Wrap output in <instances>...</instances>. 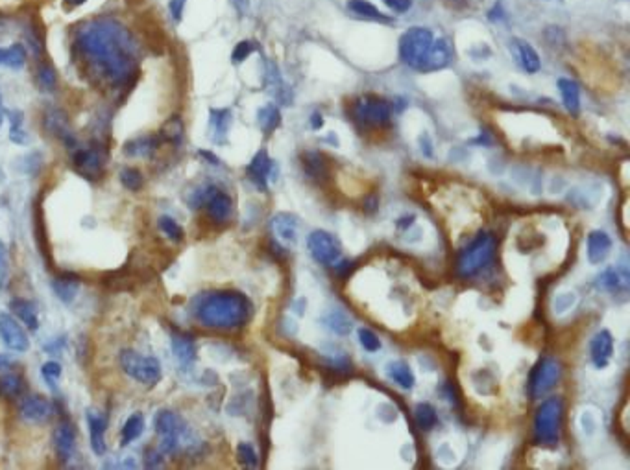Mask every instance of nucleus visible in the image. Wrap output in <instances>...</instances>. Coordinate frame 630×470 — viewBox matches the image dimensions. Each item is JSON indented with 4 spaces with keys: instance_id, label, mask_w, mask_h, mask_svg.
<instances>
[{
    "instance_id": "obj_1",
    "label": "nucleus",
    "mask_w": 630,
    "mask_h": 470,
    "mask_svg": "<svg viewBox=\"0 0 630 470\" xmlns=\"http://www.w3.org/2000/svg\"><path fill=\"white\" fill-rule=\"evenodd\" d=\"M80 58L95 76L109 85H124L137 69V45L132 34L115 21H95L76 37Z\"/></svg>"
},
{
    "instance_id": "obj_2",
    "label": "nucleus",
    "mask_w": 630,
    "mask_h": 470,
    "mask_svg": "<svg viewBox=\"0 0 630 470\" xmlns=\"http://www.w3.org/2000/svg\"><path fill=\"white\" fill-rule=\"evenodd\" d=\"M194 314L204 327L235 328L250 316V303L242 293L237 292L207 293L200 297Z\"/></svg>"
},
{
    "instance_id": "obj_3",
    "label": "nucleus",
    "mask_w": 630,
    "mask_h": 470,
    "mask_svg": "<svg viewBox=\"0 0 630 470\" xmlns=\"http://www.w3.org/2000/svg\"><path fill=\"white\" fill-rule=\"evenodd\" d=\"M495 255V238L490 232H480L479 236L460 253L458 258V273L460 277H475L482 269H487Z\"/></svg>"
},
{
    "instance_id": "obj_4",
    "label": "nucleus",
    "mask_w": 630,
    "mask_h": 470,
    "mask_svg": "<svg viewBox=\"0 0 630 470\" xmlns=\"http://www.w3.org/2000/svg\"><path fill=\"white\" fill-rule=\"evenodd\" d=\"M560 419H562V400L547 399L536 411L535 439L538 445L555 447L560 437Z\"/></svg>"
},
{
    "instance_id": "obj_5",
    "label": "nucleus",
    "mask_w": 630,
    "mask_h": 470,
    "mask_svg": "<svg viewBox=\"0 0 630 470\" xmlns=\"http://www.w3.org/2000/svg\"><path fill=\"white\" fill-rule=\"evenodd\" d=\"M120 367L130 378L141 382L144 386H156L161 380V363L154 356H143L139 352L126 349L119 356Z\"/></svg>"
},
{
    "instance_id": "obj_6",
    "label": "nucleus",
    "mask_w": 630,
    "mask_h": 470,
    "mask_svg": "<svg viewBox=\"0 0 630 470\" xmlns=\"http://www.w3.org/2000/svg\"><path fill=\"white\" fill-rule=\"evenodd\" d=\"M154 428L156 434L161 437V445H159V452L174 454L181 445H185L189 430L183 424L180 417L168 410H161L154 419Z\"/></svg>"
},
{
    "instance_id": "obj_7",
    "label": "nucleus",
    "mask_w": 630,
    "mask_h": 470,
    "mask_svg": "<svg viewBox=\"0 0 630 470\" xmlns=\"http://www.w3.org/2000/svg\"><path fill=\"white\" fill-rule=\"evenodd\" d=\"M432 41H434V36H432L431 30L420 28V26L410 28L399 39V58H401L403 63H407L408 66L420 71L421 63L425 60Z\"/></svg>"
},
{
    "instance_id": "obj_8",
    "label": "nucleus",
    "mask_w": 630,
    "mask_h": 470,
    "mask_svg": "<svg viewBox=\"0 0 630 470\" xmlns=\"http://www.w3.org/2000/svg\"><path fill=\"white\" fill-rule=\"evenodd\" d=\"M560 373H562L560 363L555 358L547 356L540 360L535 371H533V375H530V382H528L530 397L533 399H541L544 395L549 393L552 387L557 386Z\"/></svg>"
},
{
    "instance_id": "obj_9",
    "label": "nucleus",
    "mask_w": 630,
    "mask_h": 470,
    "mask_svg": "<svg viewBox=\"0 0 630 470\" xmlns=\"http://www.w3.org/2000/svg\"><path fill=\"white\" fill-rule=\"evenodd\" d=\"M307 249L316 262L324 266H335L340 258V245L325 231L311 232L307 238Z\"/></svg>"
},
{
    "instance_id": "obj_10",
    "label": "nucleus",
    "mask_w": 630,
    "mask_h": 470,
    "mask_svg": "<svg viewBox=\"0 0 630 470\" xmlns=\"http://www.w3.org/2000/svg\"><path fill=\"white\" fill-rule=\"evenodd\" d=\"M355 116H357V120L362 122V124L384 125L390 122L392 111L390 106L384 100L366 96V98H360V100L355 103Z\"/></svg>"
},
{
    "instance_id": "obj_11",
    "label": "nucleus",
    "mask_w": 630,
    "mask_h": 470,
    "mask_svg": "<svg viewBox=\"0 0 630 470\" xmlns=\"http://www.w3.org/2000/svg\"><path fill=\"white\" fill-rule=\"evenodd\" d=\"M0 338L4 345L13 352H24L30 347V339L24 332V328L10 314H0Z\"/></svg>"
},
{
    "instance_id": "obj_12",
    "label": "nucleus",
    "mask_w": 630,
    "mask_h": 470,
    "mask_svg": "<svg viewBox=\"0 0 630 470\" xmlns=\"http://www.w3.org/2000/svg\"><path fill=\"white\" fill-rule=\"evenodd\" d=\"M72 162L80 175L85 179L98 177L104 170V153L100 148H80L72 155Z\"/></svg>"
},
{
    "instance_id": "obj_13",
    "label": "nucleus",
    "mask_w": 630,
    "mask_h": 470,
    "mask_svg": "<svg viewBox=\"0 0 630 470\" xmlns=\"http://www.w3.org/2000/svg\"><path fill=\"white\" fill-rule=\"evenodd\" d=\"M451 60H453V47H451V42L445 37L434 39L431 48H429V52H427L425 60L421 63L420 72L442 71V69L450 65Z\"/></svg>"
},
{
    "instance_id": "obj_14",
    "label": "nucleus",
    "mask_w": 630,
    "mask_h": 470,
    "mask_svg": "<svg viewBox=\"0 0 630 470\" xmlns=\"http://www.w3.org/2000/svg\"><path fill=\"white\" fill-rule=\"evenodd\" d=\"M614 356V338L608 330H599L590 341V358L597 369H605Z\"/></svg>"
},
{
    "instance_id": "obj_15",
    "label": "nucleus",
    "mask_w": 630,
    "mask_h": 470,
    "mask_svg": "<svg viewBox=\"0 0 630 470\" xmlns=\"http://www.w3.org/2000/svg\"><path fill=\"white\" fill-rule=\"evenodd\" d=\"M272 231L285 245H296L300 238V221L288 212H279L272 218Z\"/></svg>"
},
{
    "instance_id": "obj_16",
    "label": "nucleus",
    "mask_w": 630,
    "mask_h": 470,
    "mask_svg": "<svg viewBox=\"0 0 630 470\" xmlns=\"http://www.w3.org/2000/svg\"><path fill=\"white\" fill-rule=\"evenodd\" d=\"M612 253V238L605 231H592L588 234V245H586V255L592 266H599L607 260Z\"/></svg>"
},
{
    "instance_id": "obj_17",
    "label": "nucleus",
    "mask_w": 630,
    "mask_h": 470,
    "mask_svg": "<svg viewBox=\"0 0 630 470\" xmlns=\"http://www.w3.org/2000/svg\"><path fill=\"white\" fill-rule=\"evenodd\" d=\"M87 426H89L91 448L96 456L106 454V419L100 411L87 410Z\"/></svg>"
},
{
    "instance_id": "obj_18",
    "label": "nucleus",
    "mask_w": 630,
    "mask_h": 470,
    "mask_svg": "<svg viewBox=\"0 0 630 470\" xmlns=\"http://www.w3.org/2000/svg\"><path fill=\"white\" fill-rule=\"evenodd\" d=\"M205 205H207V210H209V216L218 223H222L231 216V210H233V203L229 199L228 194H224L215 186H209V194H207V199H205Z\"/></svg>"
},
{
    "instance_id": "obj_19",
    "label": "nucleus",
    "mask_w": 630,
    "mask_h": 470,
    "mask_svg": "<svg viewBox=\"0 0 630 470\" xmlns=\"http://www.w3.org/2000/svg\"><path fill=\"white\" fill-rule=\"evenodd\" d=\"M52 413V406L41 395H32L21 406V415L28 423H43Z\"/></svg>"
},
{
    "instance_id": "obj_20",
    "label": "nucleus",
    "mask_w": 630,
    "mask_h": 470,
    "mask_svg": "<svg viewBox=\"0 0 630 470\" xmlns=\"http://www.w3.org/2000/svg\"><path fill=\"white\" fill-rule=\"evenodd\" d=\"M272 172H274V162L270 161V157H268V153L264 149H261L253 157L252 162L248 164V175H250V179L261 190L266 188V183H268V177L272 175Z\"/></svg>"
},
{
    "instance_id": "obj_21",
    "label": "nucleus",
    "mask_w": 630,
    "mask_h": 470,
    "mask_svg": "<svg viewBox=\"0 0 630 470\" xmlns=\"http://www.w3.org/2000/svg\"><path fill=\"white\" fill-rule=\"evenodd\" d=\"M54 448L58 456H60L63 461L69 459L74 452V443H76V432L72 428L71 423H61L58 428L54 430Z\"/></svg>"
},
{
    "instance_id": "obj_22",
    "label": "nucleus",
    "mask_w": 630,
    "mask_h": 470,
    "mask_svg": "<svg viewBox=\"0 0 630 470\" xmlns=\"http://www.w3.org/2000/svg\"><path fill=\"white\" fill-rule=\"evenodd\" d=\"M170 343H172V352H174V358L181 365H191L194 362V358H196V345H194V341H192L191 336H187V334L181 332H174L172 334V338H170Z\"/></svg>"
},
{
    "instance_id": "obj_23",
    "label": "nucleus",
    "mask_w": 630,
    "mask_h": 470,
    "mask_svg": "<svg viewBox=\"0 0 630 470\" xmlns=\"http://www.w3.org/2000/svg\"><path fill=\"white\" fill-rule=\"evenodd\" d=\"M597 286L603 290H610V292H619V290H627L629 288V271L627 268H610L597 277Z\"/></svg>"
},
{
    "instance_id": "obj_24",
    "label": "nucleus",
    "mask_w": 630,
    "mask_h": 470,
    "mask_svg": "<svg viewBox=\"0 0 630 470\" xmlns=\"http://www.w3.org/2000/svg\"><path fill=\"white\" fill-rule=\"evenodd\" d=\"M386 376L390 378L394 384L401 387V389H412L416 384L415 373L408 367V363H405L403 360H396L386 365Z\"/></svg>"
},
{
    "instance_id": "obj_25",
    "label": "nucleus",
    "mask_w": 630,
    "mask_h": 470,
    "mask_svg": "<svg viewBox=\"0 0 630 470\" xmlns=\"http://www.w3.org/2000/svg\"><path fill=\"white\" fill-rule=\"evenodd\" d=\"M229 125H231V113H229V109H211L209 127L215 143H226Z\"/></svg>"
},
{
    "instance_id": "obj_26",
    "label": "nucleus",
    "mask_w": 630,
    "mask_h": 470,
    "mask_svg": "<svg viewBox=\"0 0 630 470\" xmlns=\"http://www.w3.org/2000/svg\"><path fill=\"white\" fill-rule=\"evenodd\" d=\"M559 89L565 109L571 114H579V111H581V89H579V85L568 79V77H560Z\"/></svg>"
},
{
    "instance_id": "obj_27",
    "label": "nucleus",
    "mask_w": 630,
    "mask_h": 470,
    "mask_svg": "<svg viewBox=\"0 0 630 470\" xmlns=\"http://www.w3.org/2000/svg\"><path fill=\"white\" fill-rule=\"evenodd\" d=\"M266 85L272 95L276 96L277 101L281 103H288L290 101V89L287 87V84L283 82L281 74L277 71V66L274 63H268V71H266Z\"/></svg>"
},
{
    "instance_id": "obj_28",
    "label": "nucleus",
    "mask_w": 630,
    "mask_h": 470,
    "mask_svg": "<svg viewBox=\"0 0 630 470\" xmlns=\"http://www.w3.org/2000/svg\"><path fill=\"white\" fill-rule=\"evenodd\" d=\"M514 42H516L514 45L516 47V55L517 60H520V65L523 66V71H527L528 74H535V72L540 71V55H538L535 48L530 47L528 42L520 41V39H516Z\"/></svg>"
},
{
    "instance_id": "obj_29",
    "label": "nucleus",
    "mask_w": 630,
    "mask_h": 470,
    "mask_svg": "<svg viewBox=\"0 0 630 470\" xmlns=\"http://www.w3.org/2000/svg\"><path fill=\"white\" fill-rule=\"evenodd\" d=\"M12 310L17 314V317L21 321L26 325V327L30 328V330H37L39 328V317H37L36 306L30 303V301H26V299H13L12 303H10Z\"/></svg>"
},
{
    "instance_id": "obj_30",
    "label": "nucleus",
    "mask_w": 630,
    "mask_h": 470,
    "mask_svg": "<svg viewBox=\"0 0 630 470\" xmlns=\"http://www.w3.org/2000/svg\"><path fill=\"white\" fill-rule=\"evenodd\" d=\"M26 63V50L23 45H12L8 48H0V66H8V69H23Z\"/></svg>"
},
{
    "instance_id": "obj_31",
    "label": "nucleus",
    "mask_w": 630,
    "mask_h": 470,
    "mask_svg": "<svg viewBox=\"0 0 630 470\" xmlns=\"http://www.w3.org/2000/svg\"><path fill=\"white\" fill-rule=\"evenodd\" d=\"M157 144L159 143L154 137L133 138V140L126 143V146H124V153L128 157H148V155L156 151Z\"/></svg>"
},
{
    "instance_id": "obj_32",
    "label": "nucleus",
    "mask_w": 630,
    "mask_h": 470,
    "mask_svg": "<svg viewBox=\"0 0 630 470\" xmlns=\"http://www.w3.org/2000/svg\"><path fill=\"white\" fill-rule=\"evenodd\" d=\"M52 288H54V293L58 295L60 301L72 303L74 297H76V293H78L80 280L74 279V277H61V279H56L52 282Z\"/></svg>"
},
{
    "instance_id": "obj_33",
    "label": "nucleus",
    "mask_w": 630,
    "mask_h": 470,
    "mask_svg": "<svg viewBox=\"0 0 630 470\" xmlns=\"http://www.w3.org/2000/svg\"><path fill=\"white\" fill-rule=\"evenodd\" d=\"M144 428H146L144 417L141 415V413H133V415L128 417V421L124 423V428H122V439H120V443L126 447V445H130L132 441L139 439V437L143 435Z\"/></svg>"
},
{
    "instance_id": "obj_34",
    "label": "nucleus",
    "mask_w": 630,
    "mask_h": 470,
    "mask_svg": "<svg viewBox=\"0 0 630 470\" xmlns=\"http://www.w3.org/2000/svg\"><path fill=\"white\" fill-rule=\"evenodd\" d=\"M257 122L259 127H261L264 133H272L277 125L281 124V113H279V109H277L276 106H272V103L270 106H264V108L259 109Z\"/></svg>"
},
{
    "instance_id": "obj_35",
    "label": "nucleus",
    "mask_w": 630,
    "mask_h": 470,
    "mask_svg": "<svg viewBox=\"0 0 630 470\" xmlns=\"http://www.w3.org/2000/svg\"><path fill=\"white\" fill-rule=\"evenodd\" d=\"M348 8L355 15H359V17L364 18H372V21H381V23H388L390 18L383 15V13L379 12L377 8L366 2V0H349Z\"/></svg>"
},
{
    "instance_id": "obj_36",
    "label": "nucleus",
    "mask_w": 630,
    "mask_h": 470,
    "mask_svg": "<svg viewBox=\"0 0 630 470\" xmlns=\"http://www.w3.org/2000/svg\"><path fill=\"white\" fill-rule=\"evenodd\" d=\"M415 419L416 424H418V428L421 430H431L436 426V421H439V417H436V410L432 408L429 402H421L415 408Z\"/></svg>"
},
{
    "instance_id": "obj_37",
    "label": "nucleus",
    "mask_w": 630,
    "mask_h": 470,
    "mask_svg": "<svg viewBox=\"0 0 630 470\" xmlns=\"http://www.w3.org/2000/svg\"><path fill=\"white\" fill-rule=\"evenodd\" d=\"M325 327L329 328L331 332L338 334V336H346L351 330V321H349V317L340 312V310H333L331 314H327L324 319Z\"/></svg>"
},
{
    "instance_id": "obj_38",
    "label": "nucleus",
    "mask_w": 630,
    "mask_h": 470,
    "mask_svg": "<svg viewBox=\"0 0 630 470\" xmlns=\"http://www.w3.org/2000/svg\"><path fill=\"white\" fill-rule=\"evenodd\" d=\"M24 391V384L23 380L15 375H6L0 378V393L6 395L10 399H15V397H21Z\"/></svg>"
},
{
    "instance_id": "obj_39",
    "label": "nucleus",
    "mask_w": 630,
    "mask_h": 470,
    "mask_svg": "<svg viewBox=\"0 0 630 470\" xmlns=\"http://www.w3.org/2000/svg\"><path fill=\"white\" fill-rule=\"evenodd\" d=\"M8 116H10V138H12V143H15V144L28 143V137H26V133H24V127H23V114L17 113V111H10Z\"/></svg>"
},
{
    "instance_id": "obj_40",
    "label": "nucleus",
    "mask_w": 630,
    "mask_h": 470,
    "mask_svg": "<svg viewBox=\"0 0 630 470\" xmlns=\"http://www.w3.org/2000/svg\"><path fill=\"white\" fill-rule=\"evenodd\" d=\"M576 304V293L575 292H560L557 297L552 299V312L557 316H564L568 314L573 306Z\"/></svg>"
},
{
    "instance_id": "obj_41",
    "label": "nucleus",
    "mask_w": 630,
    "mask_h": 470,
    "mask_svg": "<svg viewBox=\"0 0 630 470\" xmlns=\"http://www.w3.org/2000/svg\"><path fill=\"white\" fill-rule=\"evenodd\" d=\"M159 229L165 232V236H168L170 240H174V242H180L183 238V229L178 225V221L172 220L170 216H161L159 218Z\"/></svg>"
},
{
    "instance_id": "obj_42",
    "label": "nucleus",
    "mask_w": 630,
    "mask_h": 470,
    "mask_svg": "<svg viewBox=\"0 0 630 470\" xmlns=\"http://www.w3.org/2000/svg\"><path fill=\"white\" fill-rule=\"evenodd\" d=\"M120 183L126 186L128 190H139L143 186V175L135 168H124L120 172Z\"/></svg>"
},
{
    "instance_id": "obj_43",
    "label": "nucleus",
    "mask_w": 630,
    "mask_h": 470,
    "mask_svg": "<svg viewBox=\"0 0 630 470\" xmlns=\"http://www.w3.org/2000/svg\"><path fill=\"white\" fill-rule=\"evenodd\" d=\"M163 137L170 143H180L181 137H183V125H181V120L178 116H172L167 124L163 125Z\"/></svg>"
},
{
    "instance_id": "obj_44",
    "label": "nucleus",
    "mask_w": 630,
    "mask_h": 470,
    "mask_svg": "<svg viewBox=\"0 0 630 470\" xmlns=\"http://www.w3.org/2000/svg\"><path fill=\"white\" fill-rule=\"evenodd\" d=\"M359 341L362 349L368 352H377L381 349V339L370 328H359Z\"/></svg>"
},
{
    "instance_id": "obj_45",
    "label": "nucleus",
    "mask_w": 630,
    "mask_h": 470,
    "mask_svg": "<svg viewBox=\"0 0 630 470\" xmlns=\"http://www.w3.org/2000/svg\"><path fill=\"white\" fill-rule=\"evenodd\" d=\"M41 373H43V378L47 380L48 386L52 387V389H56V384H58V380H60V376H61L60 363L47 362L41 367Z\"/></svg>"
},
{
    "instance_id": "obj_46",
    "label": "nucleus",
    "mask_w": 630,
    "mask_h": 470,
    "mask_svg": "<svg viewBox=\"0 0 630 470\" xmlns=\"http://www.w3.org/2000/svg\"><path fill=\"white\" fill-rule=\"evenodd\" d=\"M37 82L45 90H52L56 87V72L50 65H43L37 72Z\"/></svg>"
},
{
    "instance_id": "obj_47",
    "label": "nucleus",
    "mask_w": 630,
    "mask_h": 470,
    "mask_svg": "<svg viewBox=\"0 0 630 470\" xmlns=\"http://www.w3.org/2000/svg\"><path fill=\"white\" fill-rule=\"evenodd\" d=\"M237 454H239V459L242 463L253 469V467H257V454L253 450L252 445H248V443H240L239 448H237Z\"/></svg>"
},
{
    "instance_id": "obj_48",
    "label": "nucleus",
    "mask_w": 630,
    "mask_h": 470,
    "mask_svg": "<svg viewBox=\"0 0 630 470\" xmlns=\"http://www.w3.org/2000/svg\"><path fill=\"white\" fill-rule=\"evenodd\" d=\"M8 275H10V258H8L6 245L0 240V292L6 288Z\"/></svg>"
},
{
    "instance_id": "obj_49",
    "label": "nucleus",
    "mask_w": 630,
    "mask_h": 470,
    "mask_svg": "<svg viewBox=\"0 0 630 470\" xmlns=\"http://www.w3.org/2000/svg\"><path fill=\"white\" fill-rule=\"evenodd\" d=\"M253 50H255V42L252 41H240L233 50V61L235 63H242V61L246 60L248 55L252 54Z\"/></svg>"
},
{
    "instance_id": "obj_50",
    "label": "nucleus",
    "mask_w": 630,
    "mask_h": 470,
    "mask_svg": "<svg viewBox=\"0 0 630 470\" xmlns=\"http://www.w3.org/2000/svg\"><path fill=\"white\" fill-rule=\"evenodd\" d=\"M581 423H583V430L586 435H594L597 432V426H599V421H597V415L592 413V411H584L583 419H581Z\"/></svg>"
},
{
    "instance_id": "obj_51",
    "label": "nucleus",
    "mask_w": 630,
    "mask_h": 470,
    "mask_svg": "<svg viewBox=\"0 0 630 470\" xmlns=\"http://www.w3.org/2000/svg\"><path fill=\"white\" fill-rule=\"evenodd\" d=\"M386 6L390 8L392 12L396 13H405L410 10L412 6V0H383Z\"/></svg>"
},
{
    "instance_id": "obj_52",
    "label": "nucleus",
    "mask_w": 630,
    "mask_h": 470,
    "mask_svg": "<svg viewBox=\"0 0 630 470\" xmlns=\"http://www.w3.org/2000/svg\"><path fill=\"white\" fill-rule=\"evenodd\" d=\"M187 0H170V13H172V17L174 21H180L181 13H183V8H185Z\"/></svg>"
},
{
    "instance_id": "obj_53",
    "label": "nucleus",
    "mask_w": 630,
    "mask_h": 470,
    "mask_svg": "<svg viewBox=\"0 0 630 470\" xmlns=\"http://www.w3.org/2000/svg\"><path fill=\"white\" fill-rule=\"evenodd\" d=\"M311 125H312V129H320V127L324 125V119H322V114H318V113L312 114Z\"/></svg>"
},
{
    "instance_id": "obj_54",
    "label": "nucleus",
    "mask_w": 630,
    "mask_h": 470,
    "mask_svg": "<svg viewBox=\"0 0 630 470\" xmlns=\"http://www.w3.org/2000/svg\"><path fill=\"white\" fill-rule=\"evenodd\" d=\"M10 365H12V363H10V360H8V358L0 356V371H2V369H8Z\"/></svg>"
},
{
    "instance_id": "obj_55",
    "label": "nucleus",
    "mask_w": 630,
    "mask_h": 470,
    "mask_svg": "<svg viewBox=\"0 0 630 470\" xmlns=\"http://www.w3.org/2000/svg\"><path fill=\"white\" fill-rule=\"evenodd\" d=\"M67 4H71V6H82L85 0H65Z\"/></svg>"
},
{
    "instance_id": "obj_56",
    "label": "nucleus",
    "mask_w": 630,
    "mask_h": 470,
    "mask_svg": "<svg viewBox=\"0 0 630 470\" xmlns=\"http://www.w3.org/2000/svg\"><path fill=\"white\" fill-rule=\"evenodd\" d=\"M0 122H2V98H0Z\"/></svg>"
}]
</instances>
